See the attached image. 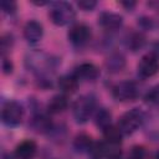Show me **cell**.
<instances>
[{
	"instance_id": "cell-1",
	"label": "cell",
	"mask_w": 159,
	"mask_h": 159,
	"mask_svg": "<svg viewBox=\"0 0 159 159\" xmlns=\"http://www.w3.org/2000/svg\"><path fill=\"white\" fill-rule=\"evenodd\" d=\"M76 12L71 4L68 2H57L50 11V17L52 22L57 26L68 25L75 20Z\"/></svg>"
},
{
	"instance_id": "cell-2",
	"label": "cell",
	"mask_w": 159,
	"mask_h": 159,
	"mask_svg": "<svg viewBox=\"0 0 159 159\" xmlns=\"http://www.w3.org/2000/svg\"><path fill=\"white\" fill-rule=\"evenodd\" d=\"M143 119H144L143 112L138 108H133L122 116L118 123V128L124 134H132L142 125Z\"/></svg>"
},
{
	"instance_id": "cell-3",
	"label": "cell",
	"mask_w": 159,
	"mask_h": 159,
	"mask_svg": "<svg viewBox=\"0 0 159 159\" xmlns=\"http://www.w3.org/2000/svg\"><path fill=\"white\" fill-rule=\"evenodd\" d=\"M94 109V98L91 94L81 96L73 104V116L77 123H84Z\"/></svg>"
},
{
	"instance_id": "cell-4",
	"label": "cell",
	"mask_w": 159,
	"mask_h": 159,
	"mask_svg": "<svg viewBox=\"0 0 159 159\" xmlns=\"http://www.w3.org/2000/svg\"><path fill=\"white\" fill-rule=\"evenodd\" d=\"M1 118H2V122L6 125H10V127L17 125L22 119V108H21V106L17 102H14V101L7 102L2 108Z\"/></svg>"
},
{
	"instance_id": "cell-5",
	"label": "cell",
	"mask_w": 159,
	"mask_h": 159,
	"mask_svg": "<svg viewBox=\"0 0 159 159\" xmlns=\"http://www.w3.org/2000/svg\"><path fill=\"white\" fill-rule=\"evenodd\" d=\"M159 70L158 58L154 55H145L140 58L138 63V73L143 78H148L154 76Z\"/></svg>"
},
{
	"instance_id": "cell-6",
	"label": "cell",
	"mask_w": 159,
	"mask_h": 159,
	"mask_svg": "<svg viewBox=\"0 0 159 159\" xmlns=\"http://www.w3.org/2000/svg\"><path fill=\"white\" fill-rule=\"evenodd\" d=\"M91 37V30L83 24H78L71 27L68 31V39L75 46H83Z\"/></svg>"
},
{
	"instance_id": "cell-7",
	"label": "cell",
	"mask_w": 159,
	"mask_h": 159,
	"mask_svg": "<svg viewBox=\"0 0 159 159\" xmlns=\"http://www.w3.org/2000/svg\"><path fill=\"white\" fill-rule=\"evenodd\" d=\"M113 94L118 101H132L137 96V88L132 82H120L114 87Z\"/></svg>"
},
{
	"instance_id": "cell-8",
	"label": "cell",
	"mask_w": 159,
	"mask_h": 159,
	"mask_svg": "<svg viewBox=\"0 0 159 159\" xmlns=\"http://www.w3.org/2000/svg\"><path fill=\"white\" fill-rule=\"evenodd\" d=\"M98 22L99 25L106 29V30H117L122 26L123 24V17L116 12H109V11H104L99 15L98 17Z\"/></svg>"
},
{
	"instance_id": "cell-9",
	"label": "cell",
	"mask_w": 159,
	"mask_h": 159,
	"mask_svg": "<svg viewBox=\"0 0 159 159\" xmlns=\"http://www.w3.org/2000/svg\"><path fill=\"white\" fill-rule=\"evenodd\" d=\"M98 75H99L98 68L93 63H89V62L80 65L75 72V76L78 80H84V81H93L98 77Z\"/></svg>"
},
{
	"instance_id": "cell-10",
	"label": "cell",
	"mask_w": 159,
	"mask_h": 159,
	"mask_svg": "<svg viewBox=\"0 0 159 159\" xmlns=\"http://www.w3.org/2000/svg\"><path fill=\"white\" fill-rule=\"evenodd\" d=\"M42 26L40 22L35 21V20H31L29 21L25 27H24V36L25 39L29 41V42H37L41 37H42Z\"/></svg>"
},
{
	"instance_id": "cell-11",
	"label": "cell",
	"mask_w": 159,
	"mask_h": 159,
	"mask_svg": "<svg viewBox=\"0 0 159 159\" xmlns=\"http://www.w3.org/2000/svg\"><path fill=\"white\" fill-rule=\"evenodd\" d=\"M36 152V143L34 140H25L16 147V155L21 159H30Z\"/></svg>"
},
{
	"instance_id": "cell-12",
	"label": "cell",
	"mask_w": 159,
	"mask_h": 159,
	"mask_svg": "<svg viewBox=\"0 0 159 159\" xmlns=\"http://www.w3.org/2000/svg\"><path fill=\"white\" fill-rule=\"evenodd\" d=\"M58 87L67 93H73L78 87V78L75 75H65L58 80Z\"/></svg>"
},
{
	"instance_id": "cell-13",
	"label": "cell",
	"mask_w": 159,
	"mask_h": 159,
	"mask_svg": "<svg viewBox=\"0 0 159 159\" xmlns=\"http://www.w3.org/2000/svg\"><path fill=\"white\" fill-rule=\"evenodd\" d=\"M67 104H68V101H67L66 96L56 94L48 102V111L51 113H60L67 108Z\"/></svg>"
},
{
	"instance_id": "cell-14",
	"label": "cell",
	"mask_w": 159,
	"mask_h": 159,
	"mask_svg": "<svg viewBox=\"0 0 159 159\" xmlns=\"http://www.w3.org/2000/svg\"><path fill=\"white\" fill-rule=\"evenodd\" d=\"M111 120H112V114L108 109L101 108L97 111V113L94 116V122H96L97 127H99L104 130L106 128H108L111 125Z\"/></svg>"
},
{
	"instance_id": "cell-15",
	"label": "cell",
	"mask_w": 159,
	"mask_h": 159,
	"mask_svg": "<svg viewBox=\"0 0 159 159\" xmlns=\"http://www.w3.org/2000/svg\"><path fill=\"white\" fill-rule=\"evenodd\" d=\"M120 155V149L119 144L114 143H102V158L107 159H118Z\"/></svg>"
},
{
	"instance_id": "cell-16",
	"label": "cell",
	"mask_w": 159,
	"mask_h": 159,
	"mask_svg": "<svg viewBox=\"0 0 159 159\" xmlns=\"http://www.w3.org/2000/svg\"><path fill=\"white\" fill-rule=\"evenodd\" d=\"M125 65V60L120 53H114L112 56H109V58L107 60V67L111 72H118L120 71Z\"/></svg>"
},
{
	"instance_id": "cell-17",
	"label": "cell",
	"mask_w": 159,
	"mask_h": 159,
	"mask_svg": "<svg viewBox=\"0 0 159 159\" xmlns=\"http://www.w3.org/2000/svg\"><path fill=\"white\" fill-rule=\"evenodd\" d=\"M103 134H104V138L108 143H114V144H119L120 143V139H122V132L118 127H113V125H109L108 128H106L103 130Z\"/></svg>"
},
{
	"instance_id": "cell-18",
	"label": "cell",
	"mask_w": 159,
	"mask_h": 159,
	"mask_svg": "<svg viewBox=\"0 0 159 159\" xmlns=\"http://www.w3.org/2000/svg\"><path fill=\"white\" fill-rule=\"evenodd\" d=\"M93 143L91 137L86 135V134H81L75 139V148L78 152H89L92 148Z\"/></svg>"
},
{
	"instance_id": "cell-19",
	"label": "cell",
	"mask_w": 159,
	"mask_h": 159,
	"mask_svg": "<svg viewBox=\"0 0 159 159\" xmlns=\"http://www.w3.org/2000/svg\"><path fill=\"white\" fill-rule=\"evenodd\" d=\"M0 6L4 10V12H6V14H14L16 10V2L11 1V0H2L0 2Z\"/></svg>"
},
{
	"instance_id": "cell-20",
	"label": "cell",
	"mask_w": 159,
	"mask_h": 159,
	"mask_svg": "<svg viewBox=\"0 0 159 159\" xmlns=\"http://www.w3.org/2000/svg\"><path fill=\"white\" fill-rule=\"evenodd\" d=\"M147 99L154 104H158L159 106V84H157L155 87L152 88V91L148 93L147 96Z\"/></svg>"
},
{
	"instance_id": "cell-21",
	"label": "cell",
	"mask_w": 159,
	"mask_h": 159,
	"mask_svg": "<svg viewBox=\"0 0 159 159\" xmlns=\"http://www.w3.org/2000/svg\"><path fill=\"white\" fill-rule=\"evenodd\" d=\"M144 155H145V152L142 147H134L130 152L129 159H144Z\"/></svg>"
},
{
	"instance_id": "cell-22",
	"label": "cell",
	"mask_w": 159,
	"mask_h": 159,
	"mask_svg": "<svg viewBox=\"0 0 159 159\" xmlns=\"http://www.w3.org/2000/svg\"><path fill=\"white\" fill-rule=\"evenodd\" d=\"M96 5H97V2L94 0H81V1H78V6L83 10H92Z\"/></svg>"
},
{
	"instance_id": "cell-23",
	"label": "cell",
	"mask_w": 159,
	"mask_h": 159,
	"mask_svg": "<svg viewBox=\"0 0 159 159\" xmlns=\"http://www.w3.org/2000/svg\"><path fill=\"white\" fill-rule=\"evenodd\" d=\"M2 70L5 73H11L12 71V63L10 62V60H4L2 61Z\"/></svg>"
},
{
	"instance_id": "cell-24",
	"label": "cell",
	"mask_w": 159,
	"mask_h": 159,
	"mask_svg": "<svg viewBox=\"0 0 159 159\" xmlns=\"http://www.w3.org/2000/svg\"><path fill=\"white\" fill-rule=\"evenodd\" d=\"M32 4L39 5V6H42V5H46V4H47V1H32Z\"/></svg>"
},
{
	"instance_id": "cell-25",
	"label": "cell",
	"mask_w": 159,
	"mask_h": 159,
	"mask_svg": "<svg viewBox=\"0 0 159 159\" xmlns=\"http://www.w3.org/2000/svg\"><path fill=\"white\" fill-rule=\"evenodd\" d=\"M124 6H127L128 9H130V7H133L134 6V2H122Z\"/></svg>"
},
{
	"instance_id": "cell-26",
	"label": "cell",
	"mask_w": 159,
	"mask_h": 159,
	"mask_svg": "<svg viewBox=\"0 0 159 159\" xmlns=\"http://www.w3.org/2000/svg\"><path fill=\"white\" fill-rule=\"evenodd\" d=\"M154 51H155V52H157V53H159V42H158V43H155V45H154Z\"/></svg>"
},
{
	"instance_id": "cell-27",
	"label": "cell",
	"mask_w": 159,
	"mask_h": 159,
	"mask_svg": "<svg viewBox=\"0 0 159 159\" xmlns=\"http://www.w3.org/2000/svg\"><path fill=\"white\" fill-rule=\"evenodd\" d=\"M157 159H159V152L157 153Z\"/></svg>"
}]
</instances>
